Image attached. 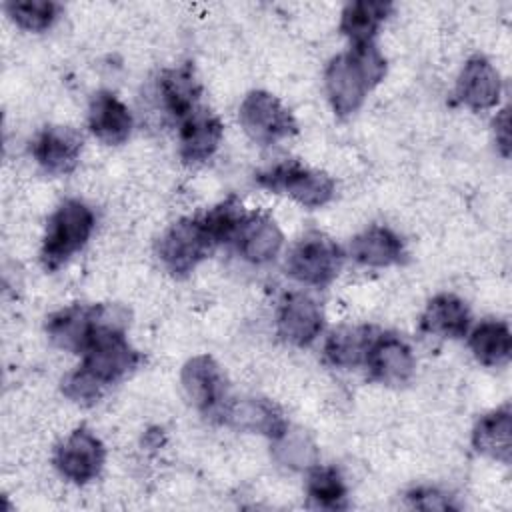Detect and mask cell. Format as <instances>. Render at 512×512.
<instances>
[{
    "mask_svg": "<svg viewBox=\"0 0 512 512\" xmlns=\"http://www.w3.org/2000/svg\"><path fill=\"white\" fill-rule=\"evenodd\" d=\"M386 60L372 42L352 44L346 52L334 56L324 72L326 94L338 116L356 112L366 94L384 78Z\"/></svg>",
    "mask_w": 512,
    "mask_h": 512,
    "instance_id": "obj_1",
    "label": "cell"
},
{
    "mask_svg": "<svg viewBox=\"0 0 512 512\" xmlns=\"http://www.w3.org/2000/svg\"><path fill=\"white\" fill-rule=\"evenodd\" d=\"M94 230V212L80 200H64L50 216L44 242L42 264L46 270L60 268L72 254H76Z\"/></svg>",
    "mask_w": 512,
    "mask_h": 512,
    "instance_id": "obj_2",
    "label": "cell"
},
{
    "mask_svg": "<svg viewBox=\"0 0 512 512\" xmlns=\"http://www.w3.org/2000/svg\"><path fill=\"white\" fill-rule=\"evenodd\" d=\"M342 266L340 246L322 232H306L286 256V274L308 286L330 284Z\"/></svg>",
    "mask_w": 512,
    "mask_h": 512,
    "instance_id": "obj_3",
    "label": "cell"
},
{
    "mask_svg": "<svg viewBox=\"0 0 512 512\" xmlns=\"http://www.w3.org/2000/svg\"><path fill=\"white\" fill-rule=\"evenodd\" d=\"M214 246L216 244L200 218H182L160 236L156 252L170 274L186 276L212 252Z\"/></svg>",
    "mask_w": 512,
    "mask_h": 512,
    "instance_id": "obj_4",
    "label": "cell"
},
{
    "mask_svg": "<svg viewBox=\"0 0 512 512\" xmlns=\"http://www.w3.org/2000/svg\"><path fill=\"white\" fill-rule=\"evenodd\" d=\"M256 182L272 192H284L306 208H320L334 196V182L326 172L306 168L294 160L280 162L256 176Z\"/></svg>",
    "mask_w": 512,
    "mask_h": 512,
    "instance_id": "obj_5",
    "label": "cell"
},
{
    "mask_svg": "<svg viewBox=\"0 0 512 512\" xmlns=\"http://www.w3.org/2000/svg\"><path fill=\"white\" fill-rule=\"evenodd\" d=\"M238 120L248 138L262 146L276 144L296 134V120L290 110L264 90H252L244 96Z\"/></svg>",
    "mask_w": 512,
    "mask_h": 512,
    "instance_id": "obj_6",
    "label": "cell"
},
{
    "mask_svg": "<svg viewBox=\"0 0 512 512\" xmlns=\"http://www.w3.org/2000/svg\"><path fill=\"white\" fill-rule=\"evenodd\" d=\"M114 308L116 306L112 304H74L62 308L46 320V334L58 348L68 350L72 354H82L88 348L96 330L110 318Z\"/></svg>",
    "mask_w": 512,
    "mask_h": 512,
    "instance_id": "obj_7",
    "label": "cell"
},
{
    "mask_svg": "<svg viewBox=\"0 0 512 512\" xmlns=\"http://www.w3.org/2000/svg\"><path fill=\"white\" fill-rule=\"evenodd\" d=\"M182 388L186 398L194 408L208 416H218L226 398V378L208 354H198L190 358L182 368Z\"/></svg>",
    "mask_w": 512,
    "mask_h": 512,
    "instance_id": "obj_8",
    "label": "cell"
},
{
    "mask_svg": "<svg viewBox=\"0 0 512 512\" xmlns=\"http://www.w3.org/2000/svg\"><path fill=\"white\" fill-rule=\"evenodd\" d=\"M104 444L88 428H76L54 454L56 470L74 484L94 480L104 464Z\"/></svg>",
    "mask_w": 512,
    "mask_h": 512,
    "instance_id": "obj_9",
    "label": "cell"
},
{
    "mask_svg": "<svg viewBox=\"0 0 512 512\" xmlns=\"http://www.w3.org/2000/svg\"><path fill=\"white\" fill-rule=\"evenodd\" d=\"M324 314L320 304L302 292H290L282 298L276 314L278 336L294 346H308L322 332Z\"/></svg>",
    "mask_w": 512,
    "mask_h": 512,
    "instance_id": "obj_10",
    "label": "cell"
},
{
    "mask_svg": "<svg viewBox=\"0 0 512 512\" xmlns=\"http://www.w3.org/2000/svg\"><path fill=\"white\" fill-rule=\"evenodd\" d=\"M82 134L70 126H46L32 142V156L52 176L70 174L80 160Z\"/></svg>",
    "mask_w": 512,
    "mask_h": 512,
    "instance_id": "obj_11",
    "label": "cell"
},
{
    "mask_svg": "<svg viewBox=\"0 0 512 512\" xmlns=\"http://www.w3.org/2000/svg\"><path fill=\"white\" fill-rule=\"evenodd\" d=\"M364 364L368 366L370 378L386 386L406 384L416 366L410 346L394 334H376Z\"/></svg>",
    "mask_w": 512,
    "mask_h": 512,
    "instance_id": "obj_12",
    "label": "cell"
},
{
    "mask_svg": "<svg viewBox=\"0 0 512 512\" xmlns=\"http://www.w3.org/2000/svg\"><path fill=\"white\" fill-rule=\"evenodd\" d=\"M222 420L238 430L258 432L268 438H278L286 428L288 422L282 416L280 408L266 398H242L230 400L220 410Z\"/></svg>",
    "mask_w": 512,
    "mask_h": 512,
    "instance_id": "obj_13",
    "label": "cell"
},
{
    "mask_svg": "<svg viewBox=\"0 0 512 512\" xmlns=\"http://www.w3.org/2000/svg\"><path fill=\"white\" fill-rule=\"evenodd\" d=\"M500 74L484 56H472L466 60L458 82L456 96L470 110H488L500 100Z\"/></svg>",
    "mask_w": 512,
    "mask_h": 512,
    "instance_id": "obj_14",
    "label": "cell"
},
{
    "mask_svg": "<svg viewBox=\"0 0 512 512\" xmlns=\"http://www.w3.org/2000/svg\"><path fill=\"white\" fill-rule=\"evenodd\" d=\"M222 134V122L212 110L194 108L180 124V158L188 164L208 160L216 152Z\"/></svg>",
    "mask_w": 512,
    "mask_h": 512,
    "instance_id": "obj_15",
    "label": "cell"
},
{
    "mask_svg": "<svg viewBox=\"0 0 512 512\" xmlns=\"http://www.w3.org/2000/svg\"><path fill=\"white\" fill-rule=\"evenodd\" d=\"M232 242L244 260L266 264L278 256L284 236L268 214H246Z\"/></svg>",
    "mask_w": 512,
    "mask_h": 512,
    "instance_id": "obj_16",
    "label": "cell"
},
{
    "mask_svg": "<svg viewBox=\"0 0 512 512\" xmlns=\"http://www.w3.org/2000/svg\"><path fill=\"white\" fill-rule=\"evenodd\" d=\"M88 126L98 140L118 146L126 142L132 132V116L122 100H118L112 92L100 90L90 100Z\"/></svg>",
    "mask_w": 512,
    "mask_h": 512,
    "instance_id": "obj_17",
    "label": "cell"
},
{
    "mask_svg": "<svg viewBox=\"0 0 512 512\" xmlns=\"http://www.w3.org/2000/svg\"><path fill=\"white\" fill-rule=\"evenodd\" d=\"M350 254L356 262L372 268L400 264L406 256L398 234L386 226H370L350 242Z\"/></svg>",
    "mask_w": 512,
    "mask_h": 512,
    "instance_id": "obj_18",
    "label": "cell"
},
{
    "mask_svg": "<svg viewBox=\"0 0 512 512\" xmlns=\"http://www.w3.org/2000/svg\"><path fill=\"white\" fill-rule=\"evenodd\" d=\"M376 330L372 326H340L324 342V358L336 368H356L366 362Z\"/></svg>",
    "mask_w": 512,
    "mask_h": 512,
    "instance_id": "obj_19",
    "label": "cell"
},
{
    "mask_svg": "<svg viewBox=\"0 0 512 512\" xmlns=\"http://www.w3.org/2000/svg\"><path fill=\"white\" fill-rule=\"evenodd\" d=\"M470 326V312L464 300L454 294H438L434 296L422 318L420 328L428 334H438L444 338H462Z\"/></svg>",
    "mask_w": 512,
    "mask_h": 512,
    "instance_id": "obj_20",
    "label": "cell"
},
{
    "mask_svg": "<svg viewBox=\"0 0 512 512\" xmlns=\"http://www.w3.org/2000/svg\"><path fill=\"white\" fill-rule=\"evenodd\" d=\"M472 446L476 452L494 458L502 464H510L512 456V418L510 408H498L482 416L472 430Z\"/></svg>",
    "mask_w": 512,
    "mask_h": 512,
    "instance_id": "obj_21",
    "label": "cell"
},
{
    "mask_svg": "<svg viewBox=\"0 0 512 512\" xmlns=\"http://www.w3.org/2000/svg\"><path fill=\"white\" fill-rule=\"evenodd\" d=\"M158 92L166 110L176 118H186L194 108H198L200 84L194 76L192 64H182L178 68L164 70L158 80Z\"/></svg>",
    "mask_w": 512,
    "mask_h": 512,
    "instance_id": "obj_22",
    "label": "cell"
},
{
    "mask_svg": "<svg viewBox=\"0 0 512 512\" xmlns=\"http://www.w3.org/2000/svg\"><path fill=\"white\" fill-rule=\"evenodd\" d=\"M392 4L378 0H358L346 4L340 16V32L350 38L352 44L372 42L380 24L390 16Z\"/></svg>",
    "mask_w": 512,
    "mask_h": 512,
    "instance_id": "obj_23",
    "label": "cell"
},
{
    "mask_svg": "<svg viewBox=\"0 0 512 512\" xmlns=\"http://www.w3.org/2000/svg\"><path fill=\"white\" fill-rule=\"evenodd\" d=\"M474 358L484 366H502L510 360L512 336L506 322L484 320L468 336Z\"/></svg>",
    "mask_w": 512,
    "mask_h": 512,
    "instance_id": "obj_24",
    "label": "cell"
},
{
    "mask_svg": "<svg viewBox=\"0 0 512 512\" xmlns=\"http://www.w3.org/2000/svg\"><path fill=\"white\" fill-rule=\"evenodd\" d=\"M272 456L278 464L292 470H310L318 464V450L314 440L302 428H286L272 440Z\"/></svg>",
    "mask_w": 512,
    "mask_h": 512,
    "instance_id": "obj_25",
    "label": "cell"
},
{
    "mask_svg": "<svg viewBox=\"0 0 512 512\" xmlns=\"http://www.w3.org/2000/svg\"><path fill=\"white\" fill-rule=\"evenodd\" d=\"M306 494L312 508L340 510L346 506V484L334 466H312L306 482Z\"/></svg>",
    "mask_w": 512,
    "mask_h": 512,
    "instance_id": "obj_26",
    "label": "cell"
},
{
    "mask_svg": "<svg viewBox=\"0 0 512 512\" xmlns=\"http://www.w3.org/2000/svg\"><path fill=\"white\" fill-rule=\"evenodd\" d=\"M244 216H246V212L242 210L240 200L236 196H230L224 202L210 208L200 220H202L204 228L208 230L210 238L214 240V244H220V242L234 240Z\"/></svg>",
    "mask_w": 512,
    "mask_h": 512,
    "instance_id": "obj_27",
    "label": "cell"
},
{
    "mask_svg": "<svg viewBox=\"0 0 512 512\" xmlns=\"http://www.w3.org/2000/svg\"><path fill=\"white\" fill-rule=\"evenodd\" d=\"M4 8L20 28L30 32L50 28L60 14V4L50 0H14L6 2Z\"/></svg>",
    "mask_w": 512,
    "mask_h": 512,
    "instance_id": "obj_28",
    "label": "cell"
},
{
    "mask_svg": "<svg viewBox=\"0 0 512 512\" xmlns=\"http://www.w3.org/2000/svg\"><path fill=\"white\" fill-rule=\"evenodd\" d=\"M102 388L90 374H86L80 366L72 372H68L62 378V392L66 398L78 404H92L100 398Z\"/></svg>",
    "mask_w": 512,
    "mask_h": 512,
    "instance_id": "obj_29",
    "label": "cell"
},
{
    "mask_svg": "<svg viewBox=\"0 0 512 512\" xmlns=\"http://www.w3.org/2000/svg\"><path fill=\"white\" fill-rule=\"evenodd\" d=\"M408 500L414 508H422V510H446L452 508L450 498L434 488H416L408 494Z\"/></svg>",
    "mask_w": 512,
    "mask_h": 512,
    "instance_id": "obj_30",
    "label": "cell"
},
{
    "mask_svg": "<svg viewBox=\"0 0 512 512\" xmlns=\"http://www.w3.org/2000/svg\"><path fill=\"white\" fill-rule=\"evenodd\" d=\"M494 134H496V144L500 146L502 154L508 156V144H510V132H508V108H504L496 120H494Z\"/></svg>",
    "mask_w": 512,
    "mask_h": 512,
    "instance_id": "obj_31",
    "label": "cell"
}]
</instances>
